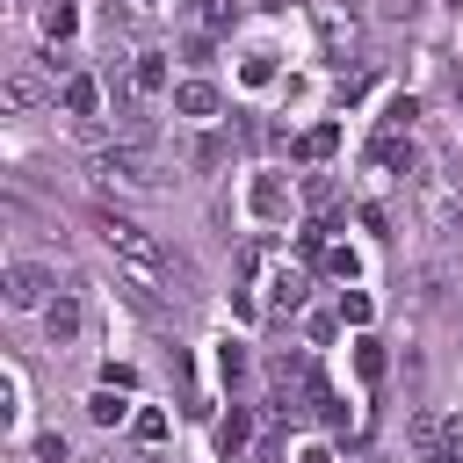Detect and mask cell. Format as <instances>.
<instances>
[{"instance_id": "obj_1", "label": "cell", "mask_w": 463, "mask_h": 463, "mask_svg": "<svg viewBox=\"0 0 463 463\" xmlns=\"http://www.w3.org/2000/svg\"><path fill=\"white\" fill-rule=\"evenodd\" d=\"M101 246L130 268V282H137V297H159V275H166V253H159V239L145 232V224H130V217H101Z\"/></svg>"}, {"instance_id": "obj_2", "label": "cell", "mask_w": 463, "mask_h": 463, "mask_svg": "<svg viewBox=\"0 0 463 463\" xmlns=\"http://www.w3.org/2000/svg\"><path fill=\"white\" fill-rule=\"evenodd\" d=\"M304 14H311L318 51H326L333 65H354V58H362V14H354L347 0H304Z\"/></svg>"}, {"instance_id": "obj_3", "label": "cell", "mask_w": 463, "mask_h": 463, "mask_svg": "<svg viewBox=\"0 0 463 463\" xmlns=\"http://www.w3.org/2000/svg\"><path fill=\"white\" fill-rule=\"evenodd\" d=\"M412 181H420V217H427V232H441V239L463 232V181H449L441 166H420Z\"/></svg>"}, {"instance_id": "obj_4", "label": "cell", "mask_w": 463, "mask_h": 463, "mask_svg": "<svg viewBox=\"0 0 463 463\" xmlns=\"http://www.w3.org/2000/svg\"><path fill=\"white\" fill-rule=\"evenodd\" d=\"M94 174L101 181H123V188H159V159H152L145 137H123L109 152H94Z\"/></svg>"}, {"instance_id": "obj_5", "label": "cell", "mask_w": 463, "mask_h": 463, "mask_svg": "<svg viewBox=\"0 0 463 463\" xmlns=\"http://www.w3.org/2000/svg\"><path fill=\"white\" fill-rule=\"evenodd\" d=\"M51 304V268L43 260H14L7 268V311H43Z\"/></svg>"}, {"instance_id": "obj_6", "label": "cell", "mask_w": 463, "mask_h": 463, "mask_svg": "<svg viewBox=\"0 0 463 463\" xmlns=\"http://www.w3.org/2000/svg\"><path fill=\"white\" fill-rule=\"evenodd\" d=\"M246 203H253V217H260V224H282V217L297 210V195H289V181H282V174H253Z\"/></svg>"}, {"instance_id": "obj_7", "label": "cell", "mask_w": 463, "mask_h": 463, "mask_svg": "<svg viewBox=\"0 0 463 463\" xmlns=\"http://www.w3.org/2000/svg\"><path fill=\"white\" fill-rule=\"evenodd\" d=\"M174 116L210 123V116H217V87H210V80H181V87H174Z\"/></svg>"}, {"instance_id": "obj_8", "label": "cell", "mask_w": 463, "mask_h": 463, "mask_svg": "<svg viewBox=\"0 0 463 463\" xmlns=\"http://www.w3.org/2000/svg\"><path fill=\"white\" fill-rule=\"evenodd\" d=\"M246 441H253V412H246V405H232V412L217 420V456H224V463H239V456H246Z\"/></svg>"}, {"instance_id": "obj_9", "label": "cell", "mask_w": 463, "mask_h": 463, "mask_svg": "<svg viewBox=\"0 0 463 463\" xmlns=\"http://www.w3.org/2000/svg\"><path fill=\"white\" fill-rule=\"evenodd\" d=\"M43 333H51V347L80 340V304H72V297H51V304H43Z\"/></svg>"}, {"instance_id": "obj_10", "label": "cell", "mask_w": 463, "mask_h": 463, "mask_svg": "<svg viewBox=\"0 0 463 463\" xmlns=\"http://www.w3.org/2000/svg\"><path fill=\"white\" fill-rule=\"evenodd\" d=\"M268 311H304V268H275V282H268Z\"/></svg>"}, {"instance_id": "obj_11", "label": "cell", "mask_w": 463, "mask_h": 463, "mask_svg": "<svg viewBox=\"0 0 463 463\" xmlns=\"http://www.w3.org/2000/svg\"><path fill=\"white\" fill-rule=\"evenodd\" d=\"M130 87H137V94H166V51H137Z\"/></svg>"}, {"instance_id": "obj_12", "label": "cell", "mask_w": 463, "mask_h": 463, "mask_svg": "<svg viewBox=\"0 0 463 463\" xmlns=\"http://www.w3.org/2000/svg\"><path fill=\"white\" fill-rule=\"evenodd\" d=\"M333 152H340V123H311V130L297 137V159H311V166L333 159Z\"/></svg>"}, {"instance_id": "obj_13", "label": "cell", "mask_w": 463, "mask_h": 463, "mask_svg": "<svg viewBox=\"0 0 463 463\" xmlns=\"http://www.w3.org/2000/svg\"><path fill=\"white\" fill-rule=\"evenodd\" d=\"M58 101H65V116H94V101H101V80H87V72H80V80H65V94H58Z\"/></svg>"}, {"instance_id": "obj_14", "label": "cell", "mask_w": 463, "mask_h": 463, "mask_svg": "<svg viewBox=\"0 0 463 463\" xmlns=\"http://www.w3.org/2000/svg\"><path fill=\"white\" fill-rule=\"evenodd\" d=\"M36 22H43V43H58V36H72V29H80L72 0H43V14H36Z\"/></svg>"}, {"instance_id": "obj_15", "label": "cell", "mask_w": 463, "mask_h": 463, "mask_svg": "<svg viewBox=\"0 0 463 463\" xmlns=\"http://www.w3.org/2000/svg\"><path fill=\"white\" fill-rule=\"evenodd\" d=\"M123 412H130V405H123V398H116V383H101V391H94V398H87V420H94V427H116V420H123Z\"/></svg>"}, {"instance_id": "obj_16", "label": "cell", "mask_w": 463, "mask_h": 463, "mask_svg": "<svg viewBox=\"0 0 463 463\" xmlns=\"http://www.w3.org/2000/svg\"><path fill=\"white\" fill-rule=\"evenodd\" d=\"M354 369H362V383H383V340H354Z\"/></svg>"}, {"instance_id": "obj_17", "label": "cell", "mask_w": 463, "mask_h": 463, "mask_svg": "<svg viewBox=\"0 0 463 463\" xmlns=\"http://www.w3.org/2000/svg\"><path fill=\"white\" fill-rule=\"evenodd\" d=\"M340 318H347V326H369V318H376V297H369V289H340Z\"/></svg>"}, {"instance_id": "obj_18", "label": "cell", "mask_w": 463, "mask_h": 463, "mask_svg": "<svg viewBox=\"0 0 463 463\" xmlns=\"http://www.w3.org/2000/svg\"><path fill=\"white\" fill-rule=\"evenodd\" d=\"M0 101H7V109H36V101H43V87H36V80H22V72H14V80H7V87H0Z\"/></svg>"}, {"instance_id": "obj_19", "label": "cell", "mask_w": 463, "mask_h": 463, "mask_svg": "<svg viewBox=\"0 0 463 463\" xmlns=\"http://www.w3.org/2000/svg\"><path fill=\"white\" fill-rule=\"evenodd\" d=\"M304 203H311V210H333V203H340V181H333V174H311V181H304Z\"/></svg>"}, {"instance_id": "obj_20", "label": "cell", "mask_w": 463, "mask_h": 463, "mask_svg": "<svg viewBox=\"0 0 463 463\" xmlns=\"http://www.w3.org/2000/svg\"><path fill=\"white\" fill-rule=\"evenodd\" d=\"M326 275L354 282V275H362V253H354V246H326Z\"/></svg>"}, {"instance_id": "obj_21", "label": "cell", "mask_w": 463, "mask_h": 463, "mask_svg": "<svg viewBox=\"0 0 463 463\" xmlns=\"http://www.w3.org/2000/svg\"><path fill=\"white\" fill-rule=\"evenodd\" d=\"M427 463H463V412H456V420L441 427V449H434Z\"/></svg>"}, {"instance_id": "obj_22", "label": "cell", "mask_w": 463, "mask_h": 463, "mask_svg": "<svg viewBox=\"0 0 463 463\" xmlns=\"http://www.w3.org/2000/svg\"><path fill=\"white\" fill-rule=\"evenodd\" d=\"M239 80H246V87H268V80H275V51H253V58L239 65Z\"/></svg>"}, {"instance_id": "obj_23", "label": "cell", "mask_w": 463, "mask_h": 463, "mask_svg": "<svg viewBox=\"0 0 463 463\" xmlns=\"http://www.w3.org/2000/svg\"><path fill=\"white\" fill-rule=\"evenodd\" d=\"M217 369H224V383H239L246 376V340H224L217 347Z\"/></svg>"}, {"instance_id": "obj_24", "label": "cell", "mask_w": 463, "mask_h": 463, "mask_svg": "<svg viewBox=\"0 0 463 463\" xmlns=\"http://www.w3.org/2000/svg\"><path fill=\"white\" fill-rule=\"evenodd\" d=\"M130 434H137V441H166V412H159V405H145V412L130 420Z\"/></svg>"}, {"instance_id": "obj_25", "label": "cell", "mask_w": 463, "mask_h": 463, "mask_svg": "<svg viewBox=\"0 0 463 463\" xmlns=\"http://www.w3.org/2000/svg\"><path fill=\"white\" fill-rule=\"evenodd\" d=\"M412 116H420V101H412V94H398V101L383 109V130H412Z\"/></svg>"}, {"instance_id": "obj_26", "label": "cell", "mask_w": 463, "mask_h": 463, "mask_svg": "<svg viewBox=\"0 0 463 463\" xmlns=\"http://www.w3.org/2000/svg\"><path fill=\"white\" fill-rule=\"evenodd\" d=\"M412 449H420V456H434V449H441V420H427V412H420V420H412Z\"/></svg>"}, {"instance_id": "obj_27", "label": "cell", "mask_w": 463, "mask_h": 463, "mask_svg": "<svg viewBox=\"0 0 463 463\" xmlns=\"http://www.w3.org/2000/svg\"><path fill=\"white\" fill-rule=\"evenodd\" d=\"M188 14H195L203 29H224V22H232V7H224V0H188Z\"/></svg>"}, {"instance_id": "obj_28", "label": "cell", "mask_w": 463, "mask_h": 463, "mask_svg": "<svg viewBox=\"0 0 463 463\" xmlns=\"http://www.w3.org/2000/svg\"><path fill=\"white\" fill-rule=\"evenodd\" d=\"M29 449H36V456H43V463H65V434H36V441H29Z\"/></svg>"}, {"instance_id": "obj_29", "label": "cell", "mask_w": 463, "mask_h": 463, "mask_svg": "<svg viewBox=\"0 0 463 463\" xmlns=\"http://www.w3.org/2000/svg\"><path fill=\"white\" fill-rule=\"evenodd\" d=\"M376 7H383V22H412L427 0H376Z\"/></svg>"}, {"instance_id": "obj_30", "label": "cell", "mask_w": 463, "mask_h": 463, "mask_svg": "<svg viewBox=\"0 0 463 463\" xmlns=\"http://www.w3.org/2000/svg\"><path fill=\"white\" fill-rule=\"evenodd\" d=\"M101 383H116V391H130V383H137V369H130V362H109V369H101Z\"/></svg>"}, {"instance_id": "obj_31", "label": "cell", "mask_w": 463, "mask_h": 463, "mask_svg": "<svg viewBox=\"0 0 463 463\" xmlns=\"http://www.w3.org/2000/svg\"><path fill=\"white\" fill-rule=\"evenodd\" d=\"M253 463H282V441H275V434H268V441H260V449H253Z\"/></svg>"}, {"instance_id": "obj_32", "label": "cell", "mask_w": 463, "mask_h": 463, "mask_svg": "<svg viewBox=\"0 0 463 463\" xmlns=\"http://www.w3.org/2000/svg\"><path fill=\"white\" fill-rule=\"evenodd\" d=\"M297 463H333V449H318V441H311V449H304Z\"/></svg>"}, {"instance_id": "obj_33", "label": "cell", "mask_w": 463, "mask_h": 463, "mask_svg": "<svg viewBox=\"0 0 463 463\" xmlns=\"http://www.w3.org/2000/svg\"><path fill=\"white\" fill-rule=\"evenodd\" d=\"M456 109H463V80H456Z\"/></svg>"}, {"instance_id": "obj_34", "label": "cell", "mask_w": 463, "mask_h": 463, "mask_svg": "<svg viewBox=\"0 0 463 463\" xmlns=\"http://www.w3.org/2000/svg\"><path fill=\"white\" fill-rule=\"evenodd\" d=\"M145 7H159V0H145Z\"/></svg>"}]
</instances>
